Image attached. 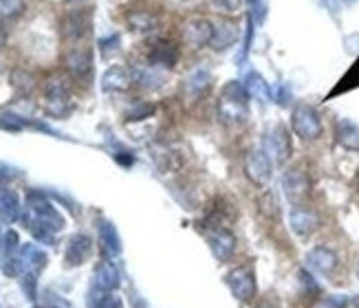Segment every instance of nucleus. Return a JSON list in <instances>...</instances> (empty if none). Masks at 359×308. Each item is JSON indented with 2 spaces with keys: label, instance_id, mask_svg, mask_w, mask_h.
<instances>
[{
  "label": "nucleus",
  "instance_id": "4",
  "mask_svg": "<svg viewBox=\"0 0 359 308\" xmlns=\"http://www.w3.org/2000/svg\"><path fill=\"white\" fill-rule=\"evenodd\" d=\"M230 284L236 293V298H243V300H249L253 295V290H256V284H253V277L249 271L241 269V271H234L230 275Z\"/></svg>",
  "mask_w": 359,
  "mask_h": 308
},
{
  "label": "nucleus",
  "instance_id": "7",
  "mask_svg": "<svg viewBox=\"0 0 359 308\" xmlns=\"http://www.w3.org/2000/svg\"><path fill=\"white\" fill-rule=\"evenodd\" d=\"M337 141L349 150H359V128L351 121H339L337 123Z\"/></svg>",
  "mask_w": 359,
  "mask_h": 308
},
{
  "label": "nucleus",
  "instance_id": "6",
  "mask_svg": "<svg viewBox=\"0 0 359 308\" xmlns=\"http://www.w3.org/2000/svg\"><path fill=\"white\" fill-rule=\"evenodd\" d=\"M309 265L316 271H320V273H328V271L335 269L337 258H335V253H331L328 249H322V246H320V249H313L309 253Z\"/></svg>",
  "mask_w": 359,
  "mask_h": 308
},
{
  "label": "nucleus",
  "instance_id": "1",
  "mask_svg": "<svg viewBox=\"0 0 359 308\" xmlns=\"http://www.w3.org/2000/svg\"><path fill=\"white\" fill-rule=\"evenodd\" d=\"M291 123H293V130L302 139H318L320 132H322L320 115L313 111L311 106H297L293 111Z\"/></svg>",
  "mask_w": 359,
  "mask_h": 308
},
{
  "label": "nucleus",
  "instance_id": "8",
  "mask_svg": "<svg viewBox=\"0 0 359 308\" xmlns=\"http://www.w3.org/2000/svg\"><path fill=\"white\" fill-rule=\"evenodd\" d=\"M355 86H359V59L353 64V69L342 77L339 86L331 92V95H339L342 90H349V88H355Z\"/></svg>",
  "mask_w": 359,
  "mask_h": 308
},
{
  "label": "nucleus",
  "instance_id": "5",
  "mask_svg": "<svg viewBox=\"0 0 359 308\" xmlns=\"http://www.w3.org/2000/svg\"><path fill=\"white\" fill-rule=\"evenodd\" d=\"M269 169H272V165H269V159L265 157L262 152H253L249 161H247V174L253 183H265L269 178Z\"/></svg>",
  "mask_w": 359,
  "mask_h": 308
},
{
  "label": "nucleus",
  "instance_id": "9",
  "mask_svg": "<svg viewBox=\"0 0 359 308\" xmlns=\"http://www.w3.org/2000/svg\"><path fill=\"white\" fill-rule=\"evenodd\" d=\"M274 150H276V159L278 161H284L289 157V139H287V132L282 128H278V134L274 136Z\"/></svg>",
  "mask_w": 359,
  "mask_h": 308
},
{
  "label": "nucleus",
  "instance_id": "3",
  "mask_svg": "<svg viewBox=\"0 0 359 308\" xmlns=\"http://www.w3.org/2000/svg\"><path fill=\"white\" fill-rule=\"evenodd\" d=\"M291 227H293L295 234L309 236L311 231L318 227V218H316V214H313V211L302 209V207H295L291 211Z\"/></svg>",
  "mask_w": 359,
  "mask_h": 308
},
{
  "label": "nucleus",
  "instance_id": "2",
  "mask_svg": "<svg viewBox=\"0 0 359 308\" xmlns=\"http://www.w3.org/2000/svg\"><path fill=\"white\" fill-rule=\"evenodd\" d=\"M309 190H311V183H309L307 174L300 172V169H291V172L284 176V192H287V196L293 200V203L304 200L309 196Z\"/></svg>",
  "mask_w": 359,
  "mask_h": 308
}]
</instances>
